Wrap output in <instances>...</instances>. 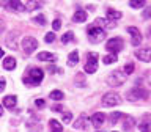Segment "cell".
<instances>
[{
	"label": "cell",
	"instance_id": "obj_23",
	"mask_svg": "<svg viewBox=\"0 0 151 132\" xmlns=\"http://www.w3.org/2000/svg\"><path fill=\"white\" fill-rule=\"evenodd\" d=\"M116 60H118V57H116V55H113V54H107V55L102 58L104 65H112V63H115Z\"/></svg>",
	"mask_w": 151,
	"mask_h": 132
},
{
	"label": "cell",
	"instance_id": "obj_24",
	"mask_svg": "<svg viewBox=\"0 0 151 132\" xmlns=\"http://www.w3.org/2000/svg\"><path fill=\"white\" fill-rule=\"evenodd\" d=\"M24 3V9H27V11H30L33 8H40L41 3L40 2H22Z\"/></svg>",
	"mask_w": 151,
	"mask_h": 132
},
{
	"label": "cell",
	"instance_id": "obj_36",
	"mask_svg": "<svg viewBox=\"0 0 151 132\" xmlns=\"http://www.w3.org/2000/svg\"><path fill=\"white\" fill-rule=\"evenodd\" d=\"M142 16H143V19H150V17H151V6L145 8V11L142 13Z\"/></svg>",
	"mask_w": 151,
	"mask_h": 132
},
{
	"label": "cell",
	"instance_id": "obj_37",
	"mask_svg": "<svg viewBox=\"0 0 151 132\" xmlns=\"http://www.w3.org/2000/svg\"><path fill=\"white\" fill-rule=\"evenodd\" d=\"M35 105H36V107H40V108H42V107L46 105L44 99H36V101H35Z\"/></svg>",
	"mask_w": 151,
	"mask_h": 132
},
{
	"label": "cell",
	"instance_id": "obj_1",
	"mask_svg": "<svg viewBox=\"0 0 151 132\" xmlns=\"http://www.w3.org/2000/svg\"><path fill=\"white\" fill-rule=\"evenodd\" d=\"M127 75L123 72V71H113L107 75V83L110 85V87H120L126 82Z\"/></svg>",
	"mask_w": 151,
	"mask_h": 132
},
{
	"label": "cell",
	"instance_id": "obj_26",
	"mask_svg": "<svg viewBox=\"0 0 151 132\" xmlns=\"http://www.w3.org/2000/svg\"><path fill=\"white\" fill-rule=\"evenodd\" d=\"M33 24H38V25H46V16H42V14H40V16H35L32 19Z\"/></svg>",
	"mask_w": 151,
	"mask_h": 132
},
{
	"label": "cell",
	"instance_id": "obj_18",
	"mask_svg": "<svg viewBox=\"0 0 151 132\" xmlns=\"http://www.w3.org/2000/svg\"><path fill=\"white\" fill-rule=\"evenodd\" d=\"M57 57L54 54H50V52H40L38 54V60L40 61H55Z\"/></svg>",
	"mask_w": 151,
	"mask_h": 132
},
{
	"label": "cell",
	"instance_id": "obj_38",
	"mask_svg": "<svg viewBox=\"0 0 151 132\" xmlns=\"http://www.w3.org/2000/svg\"><path fill=\"white\" fill-rule=\"evenodd\" d=\"M63 110V107L60 105V104H54V105H52V112H61Z\"/></svg>",
	"mask_w": 151,
	"mask_h": 132
},
{
	"label": "cell",
	"instance_id": "obj_20",
	"mask_svg": "<svg viewBox=\"0 0 151 132\" xmlns=\"http://www.w3.org/2000/svg\"><path fill=\"white\" fill-rule=\"evenodd\" d=\"M121 16H123L121 11H116V9H113V8L107 9V17L110 19V21H113V22H115L116 19H121Z\"/></svg>",
	"mask_w": 151,
	"mask_h": 132
},
{
	"label": "cell",
	"instance_id": "obj_40",
	"mask_svg": "<svg viewBox=\"0 0 151 132\" xmlns=\"http://www.w3.org/2000/svg\"><path fill=\"white\" fill-rule=\"evenodd\" d=\"M3 32H5V22L0 19V33H3Z\"/></svg>",
	"mask_w": 151,
	"mask_h": 132
},
{
	"label": "cell",
	"instance_id": "obj_21",
	"mask_svg": "<svg viewBox=\"0 0 151 132\" xmlns=\"http://www.w3.org/2000/svg\"><path fill=\"white\" fill-rule=\"evenodd\" d=\"M49 126H50V131L52 132H63V126H61V123L57 121V120H50L49 121Z\"/></svg>",
	"mask_w": 151,
	"mask_h": 132
},
{
	"label": "cell",
	"instance_id": "obj_43",
	"mask_svg": "<svg viewBox=\"0 0 151 132\" xmlns=\"http://www.w3.org/2000/svg\"><path fill=\"white\" fill-rule=\"evenodd\" d=\"M113 132H115V131H113Z\"/></svg>",
	"mask_w": 151,
	"mask_h": 132
},
{
	"label": "cell",
	"instance_id": "obj_9",
	"mask_svg": "<svg viewBox=\"0 0 151 132\" xmlns=\"http://www.w3.org/2000/svg\"><path fill=\"white\" fill-rule=\"evenodd\" d=\"M127 33L131 35V44L137 47L142 42V33L139 32V28L137 27H127Z\"/></svg>",
	"mask_w": 151,
	"mask_h": 132
},
{
	"label": "cell",
	"instance_id": "obj_42",
	"mask_svg": "<svg viewBox=\"0 0 151 132\" xmlns=\"http://www.w3.org/2000/svg\"><path fill=\"white\" fill-rule=\"evenodd\" d=\"M2 115H3V107L0 105V116H2Z\"/></svg>",
	"mask_w": 151,
	"mask_h": 132
},
{
	"label": "cell",
	"instance_id": "obj_28",
	"mask_svg": "<svg viewBox=\"0 0 151 132\" xmlns=\"http://www.w3.org/2000/svg\"><path fill=\"white\" fill-rule=\"evenodd\" d=\"M121 116H123V113H121V112H113L112 115H110V118H109V120H110L112 124H116V121L120 120Z\"/></svg>",
	"mask_w": 151,
	"mask_h": 132
},
{
	"label": "cell",
	"instance_id": "obj_31",
	"mask_svg": "<svg viewBox=\"0 0 151 132\" xmlns=\"http://www.w3.org/2000/svg\"><path fill=\"white\" fill-rule=\"evenodd\" d=\"M107 22L106 19H102V17H98L96 21H94V27H99V28H102V27H107Z\"/></svg>",
	"mask_w": 151,
	"mask_h": 132
},
{
	"label": "cell",
	"instance_id": "obj_30",
	"mask_svg": "<svg viewBox=\"0 0 151 132\" xmlns=\"http://www.w3.org/2000/svg\"><path fill=\"white\" fill-rule=\"evenodd\" d=\"M129 6H132V8H143L145 2L143 0H132V2H129Z\"/></svg>",
	"mask_w": 151,
	"mask_h": 132
},
{
	"label": "cell",
	"instance_id": "obj_34",
	"mask_svg": "<svg viewBox=\"0 0 151 132\" xmlns=\"http://www.w3.org/2000/svg\"><path fill=\"white\" fill-rule=\"evenodd\" d=\"M52 28H54L55 32H57V30H60V28H61V22H60V19H55V21L52 22Z\"/></svg>",
	"mask_w": 151,
	"mask_h": 132
},
{
	"label": "cell",
	"instance_id": "obj_41",
	"mask_svg": "<svg viewBox=\"0 0 151 132\" xmlns=\"http://www.w3.org/2000/svg\"><path fill=\"white\" fill-rule=\"evenodd\" d=\"M3 55H5V52H3V49H0V58H2Z\"/></svg>",
	"mask_w": 151,
	"mask_h": 132
},
{
	"label": "cell",
	"instance_id": "obj_6",
	"mask_svg": "<svg viewBox=\"0 0 151 132\" xmlns=\"http://www.w3.org/2000/svg\"><path fill=\"white\" fill-rule=\"evenodd\" d=\"M21 47L25 54H33L36 49H38V41L35 39L33 36H24L22 38V42H21Z\"/></svg>",
	"mask_w": 151,
	"mask_h": 132
},
{
	"label": "cell",
	"instance_id": "obj_39",
	"mask_svg": "<svg viewBox=\"0 0 151 132\" xmlns=\"http://www.w3.org/2000/svg\"><path fill=\"white\" fill-rule=\"evenodd\" d=\"M5 87H6V82H5L3 79H0V93H2L3 90H5Z\"/></svg>",
	"mask_w": 151,
	"mask_h": 132
},
{
	"label": "cell",
	"instance_id": "obj_14",
	"mask_svg": "<svg viewBox=\"0 0 151 132\" xmlns=\"http://www.w3.org/2000/svg\"><path fill=\"white\" fill-rule=\"evenodd\" d=\"M123 118H124V120H123V131L131 132L132 129H134V126H135V120L132 116H129V115H126Z\"/></svg>",
	"mask_w": 151,
	"mask_h": 132
},
{
	"label": "cell",
	"instance_id": "obj_32",
	"mask_svg": "<svg viewBox=\"0 0 151 132\" xmlns=\"http://www.w3.org/2000/svg\"><path fill=\"white\" fill-rule=\"evenodd\" d=\"M132 71H134V63H127L124 66V69H123V72L126 75H129V74H132Z\"/></svg>",
	"mask_w": 151,
	"mask_h": 132
},
{
	"label": "cell",
	"instance_id": "obj_27",
	"mask_svg": "<svg viewBox=\"0 0 151 132\" xmlns=\"http://www.w3.org/2000/svg\"><path fill=\"white\" fill-rule=\"evenodd\" d=\"M139 129H140V132H151V123H146V121L140 123Z\"/></svg>",
	"mask_w": 151,
	"mask_h": 132
},
{
	"label": "cell",
	"instance_id": "obj_33",
	"mask_svg": "<svg viewBox=\"0 0 151 132\" xmlns=\"http://www.w3.org/2000/svg\"><path fill=\"white\" fill-rule=\"evenodd\" d=\"M44 41H46V42H54V41H55V33H54V32H49V33H46V36H44Z\"/></svg>",
	"mask_w": 151,
	"mask_h": 132
},
{
	"label": "cell",
	"instance_id": "obj_16",
	"mask_svg": "<svg viewBox=\"0 0 151 132\" xmlns=\"http://www.w3.org/2000/svg\"><path fill=\"white\" fill-rule=\"evenodd\" d=\"M73 21L74 22H85V21H87V11H83V9H77V11L74 13V16H73Z\"/></svg>",
	"mask_w": 151,
	"mask_h": 132
},
{
	"label": "cell",
	"instance_id": "obj_11",
	"mask_svg": "<svg viewBox=\"0 0 151 132\" xmlns=\"http://www.w3.org/2000/svg\"><path fill=\"white\" fill-rule=\"evenodd\" d=\"M88 121H90L88 116L83 113V115H80L77 120L74 121L73 126H74V129H87V127H88Z\"/></svg>",
	"mask_w": 151,
	"mask_h": 132
},
{
	"label": "cell",
	"instance_id": "obj_19",
	"mask_svg": "<svg viewBox=\"0 0 151 132\" xmlns=\"http://www.w3.org/2000/svg\"><path fill=\"white\" fill-rule=\"evenodd\" d=\"M77 63H79V52L77 50H73L68 55V66H76Z\"/></svg>",
	"mask_w": 151,
	"mask_h": 132
},
{
	"label": "cell",
	"instance_id": "obj_7",
	"mask_svg": "<svg viewBox=\"0 0 151 132\" xmlns=\"http://www.w3.org/2000/svg\"><path fill=\"white\" fill-rule=\"evenodd\" d=\"M88 61L85 63V72L87 74H93V72H96L98 71V54L96 52H90L88 54Z\"/></svg>",
	"mask_w": 151,
	"mask_h": 132
},
{
	"label": "cell",
	"instance_id": "obj_12",
	"mask_svg": "<svg viewBox=\"0 0 151 132\" xmlns=\"http://www.w3.org/2000/svg\"><path fill=\"white\" fill-rule=\"evenodd\" d=\"M16 39H17V33L16 32H11L9 36H6V46L9 47V49H13V50L19 49V42Z\"/></svg>",
	"mask_w": 151,
	"mask_h": 132
},
{
	"label": "cell",
	"instance_id": "obj_2",
	"mask_svg": "<svg viewBox=\"0 0 151 132\" xmlns=\"http://www.w3.org/2000/svg\"><path fill=\"white\" fill-rule=\"evenodd\" d=\"M104 38H106V30L104 28H99V27H88V39L90 42H93V44H98V42H101Z\"/></svg>",
	"mask_w": 151,
	"mask_h": 132
},
{
	"label": "cell",
	"instance_id": "obj_35",
	"mask_svg": "<svg viewBox=\"0 0 151 132\" xmlns=\"http://www.w3.org/2000/svg\"><path fill=\"white\" fill-rule=\"evenodd\" d=\"M71 120H73V113H71V112H65L63 113V121L65 123H69Z\"/></svg>",
	"mask_w": 151,
	"mask_h": 132
},
{
	"label": "cell",
	"instance_id": "obj_17",
	"mask_svg": "<svg viewBox=\"0 0 151 132\" xmlns=\"http://www.w3.org/2000/svg\"><path fill=\"white\" fill-rule=\"evenodd\" d=\"M3 68L6 71H13L16 68V58H13V57H6V58L3 60Z\"/></svg>",
	"mask_w": 151,
	"mask_h": 132
},
{
	"label": "cell",
	"instance_id": "obj_15",
	"mask_svg": "<svg viewBox=\"0 0 151 132\" xmlns=\"http://www.w3.org/2000/svg\"><path fill=\"white\" fill-rule=\"evenodd\" d=\"M16 104H17V98L14 94H8V96L3 98V107L13 108V107H16Z\"/></svg>",
	"mask_w": 151,
	"mask_h": 132
},
{
	"label": "cell",
	"instance_id": "obj_25",
	"mask_svg": "<svg viewBox=\"0 0 151 132\" xmlns=\"http://www.w3.org/2000/svg\"><path fill=\"white\" fill-rule=\"evenodd\" d=\"M74 39V33L73 32H66L63 36H61V42H63V44H68V42H71Z\"/></svg>",
	"mask_w": 151,
	"mask_h": 132
},
{
	"label": "cell",
	"instance_id": "obj_3",
	"mask_svg": "<svg viewBox=\"0 0 151 132\" xmlns=\"http://www.w3.org/2000/svg\"><path fill=\"white\" fill-rule=\"evenodd\" d=\"M148 96H150L148 90L140 88V87H135V88L129 90V91H127V94H126L127 101H142V99H146Z\"/></svg>",
	"mask_w": 151,
	"mask_h": 132
},
{
	"label": "cell",
	"instance_id": "obj_5",
	"mask_svg": "<svg viewBox=\"0 0 151 132\" xmlns=\"http://www.w3.org/2000/svg\"><path fill=\"white\" fill-rule=\"evenodd\" d=\"M123 47H124V42H123V39L118 38V36L110 38V39L107 41V44H106V49L109 50V54H113V55H116Z\"/></svg>",
	"mask_w": 151,
	"mask_h": 132
},
{
	"label": "cell",
	"instance_id": "obj_8",
	"mask_svg": "<svg viewBox=\"0 0 151 132\" xmlns=\"http://www.w3.org/2000/svg\"><path fill=\"white\" fill-rule=\"evenodd\" d=\"M42 79H44V71H42V69L33 68L30 71V80H28V82H30L32 85H40Z\"/></svg>",
	"mask_w": 151,
	"mask_h": 132
},
{
	"label": "cell",
	"instance_id": "obj_10",
	"mask_svg": "<svg viewBox=\"0 0 151 132\" xmlns=\"http://www.w3.org/2000/svg\"><path fill=\"white\" fill-rule=\"evenodd\" d=\"M135 57L143 63H150L151 61V47H143V49H137Z\"/></svg>",
	"mask_w": 151,
	"mask_h": 132
},
{
	"label": "cell",
	"instance_id": "obj_4",
	"mask_svg": "<svg viewBox=\"0 0 151 132\" xmlns=\"http://www.w3.org/2000/svg\"><path fill=\"white\" fill-rule=\"evenodd\" d=\"M120 102H121V98H120V94L115 93V91L106 93V94L102 96V101H101L102 107H115V105H118Z\"/></svg>",
	"mask_w": 151,
	"mask_h": 132
},
{
	"label": "cell",
	"instance_id": "obj_13",
	"mask_svg": "<svg viewBox=\"0 0 151 132\" xmlns=\"http://www.w3.org/2000/svg\"><path fill=\"white\" fill-rule=\"evenodd\" d=\"M90 121H91V124L94 127H101L104 124V121H106V115H104L102 112H98V113H94V115L91 116Z\"/></svg>",
	"mask_w": 151,
	"mask_h": 132
},
{
	"label": "cell",
	"instance_id": "obj_22",
	"mask_svg": "<svg viewBox=\"0 0 151 132\" xmlns=\"http://www.w3.org/2000/svg\"><path fill=\"white\" fill-rule=\"evenodd\" d=\"M49 98L54 99V101H61V99L65 98V94H63V91H60V90H54V91L49 93Z\"/></svg>",
	"mask_w": 151,
	"mask_h": 132
},
{
	"label": "cell",
	"instance_id": "obj_29",
	"mask_svg": "<svg viewBox=\"0 0 151 132\" xmlns=\"http://www.w3.org/2000/svg\"><path fill=\"white\" fill-rule=\"evenodd\" d=\"M9 6H11L13 9H16V11H21V9H24V3L13 0V2H9Z\"/></svg>",
	"mask_w": 151,
	"mask_h": 132
}]
</instances>
